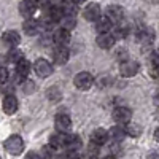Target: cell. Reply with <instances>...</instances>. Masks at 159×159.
Returning a JSON list of instances; mask_svg holds the SVG:
<instances>
[{
    "label": "cell",
    "instance_id": "1",
    "mask_svg": "<svg viewBox=\"0 0 159 159\" xmlns=\"http://www.w3.org/2000/svg\"><path fill=\"white\" fill-rule=\"evenodd\" d=\"M3 148L7 153H10L11 156H19L24 148H25V143H24V139L18 134H13L10 135L5 142H3Z\"/></svg>",
    "mask_w": 159,
    "mask_h": 159
},
{
    "label": "cell",
    "instance_id": "2",
    "mask_svg": "<svg viewBox=\"0 0 159 159\" xmlns=\"http://www.w3.org/2000/svg\"><path fill=\"white\" fill-rule=\"evenodd\" d=\"M73 84L80 91H88V89L92 88V84H94V76L89 72H78L73 78Z\"/></svg>",
    "mask_w": 159,
    "mask_h": 159
},
{
    "label": "cell",
    "instance_id": "3",
    "mask_svg": "<svg viewBox=\"0 0 159 159\" xmlns=\"http://www.w3.org/2000/svg\"><path fill=\"white\" fill-rule=\"evenodd\" d=\"M139 70H140V64L137 61L126 59V61H121V64H119V75L124 78L135 76L139 73Z\"/></svg>",
    "mask_w": 159,
    "mask_h": 159
},
{
    "label": "cell",
    "instance_id": "4",
    "mask_svg": "<svg viewBox=\"0 0 159 159\" xmlns=\"http://www.w3.org/2000/svg\"><path fill=\"white\" fill-rule=\"evenodd\" d=\"M34 70L35 73L40 76V78H48L49 75H52V72H54V67H52V64L45 59V57H38L34 64Z\"/></svg>",
    "mask_w": 159,
    "mask_h": 159
},
{
    "label": "cell",
    "instance_id": "5",
    "mask_svg": "<svg viewBox=\"0 0 159 159\" xmlns=\"http://www.w3.org/2000/svg\"><path fill=\"white\" fill-rule=\"evenodd\" d=\"M113 119H115V123L116 124H127L130 123V119H132V110L127 108V107H116L111 113Z\"/></svg>",
    "mask_w": 159,
    "mask_h": 159
},
{
    "label": "cell",
    "instance_id": "6",
    "mask_svg": "<svg viewBox=\"0 0 159 159\" xmlns=\"http://www.w3.org/2000/svg\"><path fill=\"white\" fill-rule=\"evenodd\" d=\"M52 59H54L56 65H65L70 59V51L67 46L64 45H57L54 49H52Z\"/></svg>",
    "mask_w": 159,
    "mask_h": 159
},
{
    "label": "cell",
    "instance_id": "7",
    "mask_svg": "<svg viewBox=\"0 0 159 159\" xmlns=\"http://www.w3.org/2000/svg\"><path fill=\"white\" fill-rule=\"evenodd\" d=\"M105 16H107L113 24H119L124 19V8L119 5H108L105 8Z\"/></svg>",
    "mask_w": 159,
    "mask_h": 159
},
{
    "label": "cell",
    "instance_id": "8",
    "mask_svg": "<svg viewBox=\"0 0 159 159\" xmlns=\"http://www.w3.org/2000/svg\"><path fill=\"white\" fill-rule=\"evenodd\" d=\"M100 16H102V8L99 3H94V2L88 3L86 8L83 10V18L89 22H96Z\"/></svg>",
    "mask_w": 159,
    "mask_h": 159
},
{
    "label": "cell",
    "instance_id": "9",
    "mask_svg": "<svg viewBox=\"0 0 159 159\" xmlns=\"http://www.w3.org/2000/svg\"><path fill=\"white\" fill-rule=\"evenodd\" d=\"M54 127H56V130L65 132V134H67V132L72 129V118L69 115H65V113L56 115V118H54Z\"/></svg>",
    "mask_w": 159,
    "mask_h": 159
},
{
    "label": "cell",
    "instance_id": "10",
    "mask_svg": "<svg viewBox=\"0 0 159 159\" xmlns=\"http://www.w3.org/2000/svg\"><path fill=\"white\" fill-rule=\"evenodd\" d=\"M115 42L116 38L111 32H103V34H97V38H96V43L99 48L102 49H111L115 46Z\"/></svg>",
    "mask_w": 159,
    "mask_h": 159
},
{
    "label": "cell",
    "instance_id": "11",
    "mask_svg": "<svg viewBox=\"0 0 159 159\" xmlns=\"http://www.w3.org/2000/svg\"><path fill=\"white\" fill-rule=\"evenodd\" d=\"M19 108V102L18 99L13 96V94H7L2 100V110L7 113V115H15Z\"/></svg>",
    "mask_w": 159,
    "mask_h": 159
},
{
    "label": "cell",
    "instance_id": "12",
    "mask_svg": "<svg viewBox=\"0 0 159 159\" xmlns=\"http://www.w3.org/2000/svg\"><path fill=\"white\" fill-rule=\"evenodd\" d=\"M89 140H91V143H96V145H99V147H102V145H105V143L110 140L108 130L103 129V127H97V129H94V130L91 132Z\"/></svg>",
    "mask_w": 159,
    "mask_h": 159
},
{
    "label": "cell",
    "instance_id": "13",
    "mask_svg": "<svg viewBox=\"0 0 159 159\" xmlns=\"http://www.w3.org/2000/svg\"><path fill=\"white\" fill-rule=\"evenodd\" d=\"M70 40H72L70 30L64 29V27L56 29L54 34H52V42H54L56 45H64V46H67V45L70 43Z\"/></svg>",
    "mask_w": 159,
    "mask_h": 159
},
{
    "label": "cell",
    "instance_id": "14",
    "mask_svg": "<svg viewBox=\"0 0 159 159\" xmlns=\"http://www.w3.org/2000/svg\"><path fill=\"white\" fill-rule=\"evenodd\" d=\"M37 11V3L34 2V0H22V2L19 3V15L25 19L29 18H34Z\"/></svg>",
    "mask_w": 159,
    "mask_h": 159
},
{
    "label": "cell",
    "instance_id": "15",
    "mask_svg": "<svg viewBox=\"0 0 159 159\" xmlns=\"http://www.w3.org/2000/svg\"><path fill=\"white\" fill-rule=\"evenodd\" d=\"M154 38H156V34L153 29L150 27H143L137 32V40L143 45V46H150L153 42H154Z\"/></svg>",
    "mask_w": 159,
    "mask_h": 159
},
{
    "label": "cell",
    "instance_id": "16",
    "mask_svg": "<svg viewBox=\"0 0 159 159\" xmlns=\"http://www.w3.org/2000/svg\"><path fill=\"white\" fill-rule=\"evenodd\" d=\"M67 134L65 132H59V130H56V134H52L51 137H49V145L52 148H56V150H61V148H65V143H67Z\"/></svg>",
    "mask_w": 159,
    "mask_h": 159
},
{
    "label": "cell",
    "instance_id": "17",
    "mask_svg": "<svg viewBox=\"0 0 159 159\" xmlns=\"http://www.w3.org/2000/svg\"><path fill=\"white\" fill-rule=\"evenodd\" d=\"M40 29H42V27H40V21H35L34 18H29V19H25L22 22V32L25 35H29V37L37 35Z\"/></svg>",
    "mask_w": 159,
    "mask_h": 159
},
{
    "label": "cell",
    "instance_id": "18",
    "mask_svg": "<svg viewBox=\"0 0 159 159\" xmlns=\"http://www.w3.org/2000/svg\"><path fill=\"white\" fill-rule=\"evenodd\" d=\"M2 40H3V43L8 45L10 48H15L21 43V35L16 30H5L3 35H2Z\"/></svg>",
    "mask_w": 159,
    "mask_h": 159
},
{
    "label": "cell",
    "instance_id": "19",
    "mask_svg": "<svg viewBox=\"0 0 159 159\" xmlns=\"http://www.w3.org/2000/svg\"><path fill=\"white\" fill-rule=\"evenodd\" d=\"M108 137L113 143H121L126 137V130H124V126L123 124H118V126H113L110 130H108Z\"/></svg>",
    "mask_w": 159,
    "mask_h": 159
},
{
    "label": "cell",
    "instance_id": "20",
    "mask_svg": "<svg viewBox=\"0 0 159 159\" xmlns=\"http://www.w3.org/2000/svg\"><path fill=\"white\" fill-rule=\"evenodd\" d=\"M81 147H83V142H81V139H80V135L73 134V135H69V137H67V143H65V148H67L69 153H76Z\"/></svg>",
    "mask_w": 159,
    "mask_h": 159
},
{
    "label": "cell",
    "instance_id": "21",
    "mask_svg": "<svg viewBox=\"0 0 159 159\" xmlns=\"http://www.w3.org/2000/svg\"><path fill=\"white\" fill-rule=\"evenodd\" d=\"M30 70H32L30 62H29V61H25L24 57H22L19 62H16V75H18L21 80H24L25 76H27V75L30 73Z\"/></svg>",
    "mask_w": 159,
    "mask_h": 159
},
{
    "label": "cell",
    "instance_id": "22",
    "mask_svg": "<svg viewBox=\"0 0 159 159\" xmlns=\"http://www.w3.org/2000/svg\"><path fill=\"white\" fill-rule=\"evenodd\" d=\"M113 27V22L107 18V16H100L96 21V30L97 34H103V32H110Z\"/></svg>",
    "mask_w": 159,
    "mask_h": 159
},
{
    "label": "cell",
    "instance_id": "23",
    "mask_svg": "<svg viewBox=\"0 0 159 159\" xmlns=\"http://www.w3.org/2000/svg\"><path fill=\"white\" fill-rule=\"evenodd\" d=\"M59 22H61V27L67 29V30H72V29H75V25H76L75 15H64V16H62V19H61Z\"/></svg>",
    "mask_w": 159,
    "mask_h": 159
},
{
    "label": "cell",
    "instance_id": "24",
    "mask_svg": "<svg viewBox=\"0 0 159 159\" xmlns=\"http://www.w3.org/2000/svg\"><path fill=\"white\" fill-rule=\"evenodd\" d=\"M99 157H100V147L89 142L86 148V159H99Z\"/></svg>",
    "mask_w": 159,
    "mask_h": 159
},
{
    "label": "cell",
    "instance_id": "25",
    "mask_svg": "<svg viewBox=\"0 0 159 159\" xmlns=\"http://www.w3.org/2000/svg\"><path fill=\"white\" fill-rule=\"evenodd\" d=\"M124 130H126V135H129V137H139L140 134H142V127L139 126V124H134V123H127V124H124Z\"/></svg>",
    "mask_w": 159,
    "mask_h": 159
},
{
    "label": "cell",
    "instance_id": "26",
    "mask_svg": "<svg viewBox=\"0 0 159 159\" xmlns=\"http://www.w3.org/2000/svg\"><path fill=\"white\" fill-rule=\"evenodd\" d=\"M111 34L115 35L116 40H123V38H126V37L129 35V27H126V25H121V22H119V24H116V27L113 29Z\"/></svg>",
    "mask_w": 159,
    "mask_h": 159
},
{
    "label": "cell",
    "instance_id": "27",
    "mask_svg": "<svg viewBox=\"0 0 159 159\" xmlns=\"http://www.w3.org/2000/svg\"><path fill=\"white\" fill-rule=\"evenodd\" d=\"M42 157H43V159H57V156H56V148H52L51 145L48 143L46 147L42 148Z\"/></svg>",
    "mask_w": 159,
    "mask_h": 159
},
{
    "label": "cell",
    "instance_id": "28",
    "mask_svg": "<svg viewBox=\"0 0 159 159\" xmlns=\"http://www.w3.org/2000/svg\"><path fill=\"white\" fill-rule=\"evenodd\" d=\"M48 99H49L51 102H57V100L62 99V92L59 91L57 86H51V88H49V91H48Z\"/></svg>",
    "mask_w": 159,
    "mask_h": 159
},
{
    "label": "cell",
    "instance_id": "29",
    "mask_svg": "<svg viewBox=\"0 0 159 159\" xmlns=\"http://www.w3.org/2000/svg\"><path fill=\"white\" fill-rule=\"evenodd\" d=\"M22 57H24V56H22V51H19V49H11L8 54H7V61H10V62H13V64L19 62Z\"/></svg>",
    "mask_w": 159,
    "mask_h": 159
},
{
    "label": "cell",
    "instance_id": "30",
    "mask_svg": "<svg viewBox=\"0 0 159 159\" xmlns=\"http://www.w3.org/2000/svg\"><path fill=\"white\" fill-rule=\"evenodd\" d=\"M150 69L151 70H157L159 69V54L157 52H153L150 56Z\"/></svg>",
    "mask_w": 159,
    "mask_h": 159
},
{
    "label": "cell",
    "instance_id": "31",
    "mask_svg": "<svg viewBox=\"0 0 159 159\" xmlns=\"http://www.w3.org/2000/svg\"><path fill=\"white\" fill-rule=\"evenodd\" d=\"M8 78H10V75H8V70H7L5 67H0V84L7 83V81H8Z\"/></svg>",
    "mask_w": 159,
    "mask_h": 159
},
{
    "label": "cell",
    "instance_id": "32",
    "mask_svg": "<svg viewBox=\"0 0 159 159\" xmlns=\"http://www.w3.org/2000/svg\"><path fill=\"white\" fill-rule=\"evenodd\" d=\"M25 159H43L42 154L40 153H35V151H29L27 156H25Z\"/></svg>",
    "mask_w": 159,
    "mask_h": 159
},
{
    "label": "cell",
    "instance_id": "33",
    "mask_svg": "<svg viewBox=\"0 0 159 159\" xmlns=\"http://www.w3.org/2000/svg\"><path fill=\"white\" fill-rule=\"evenodd\" d=\"M147 159H159V151H157V150L150 151V153H148V156H147Z\"/></svg>",
    "mask_w": 159,
    "mask_h": 159
},
{
    "label": "cell",
    "instance_id": "34",
    "mask_svg": "<svg viewBox=\"0 0 159 159\" xmlns=\"http://www.w3.org/2000/svg\"><path fill=\"white\" fill-rule=\"evenodd\" d=\"M153 102H154L156 107H159V89L154 92V96H153Z\"/></svg>",
    "mask_w": 159,
    "mask_h": 159
},
{
    "label": "cell",
    "instance_id": "35",
    "mask_svg": "<svg viewBox=\"0 0 159 159\" xmlns=\"http://www.w3.org/2000/svg\"><path fill=\"white\" fill-rule=\"evenodd\" d=\"M154 140H156V142L159 143V127H157V129L154 130Z\"/></svg>",
    "mask_w": 159,
    "mask_h": 159
},
{
    "label": "cell",
    "instance_id": "36",
    "mask_svg": "<svg viewBox=\"0 0 159 159\" xmlns=\"http://www.w3.org/2000/svg\"><path fill=\"white\" fill-rule=\"evenodd\" d=\"M70 2H73L75 5H81V3H84L86 0H70Z\"/></svg>",
    "mask_w": 159,
    "mask_h": 159
},
{
    "label": "cell",
    "instance_id": "37",
    "mask_svg": "<svg viewBox=\"0 0 159 159\" xmlns=\"http://www.w3.org/2000/svg\"><path fill=\"white\" fill-rule=\"evenodd\" d=\"M102 159H116L113 154H110V156H105V157H102Z\"/></svg>",
    "mask_w": 159,
    "mask_h": 159
},
{
    "label": "cell",
    "instance_id": "38",
    "mask_svg": "<svg viewBox=\"0 0 159 159\" xmlns=\"http://www.w3.org/2000/svg\"><path fill=\"white\" fill-rule=\"evenodd\" d=\"M70 159H78V157H76V156H72V157H70Z\"/></svg>",
    "mask_w": 159,
    "mask_h": 159
}]
</instances>
